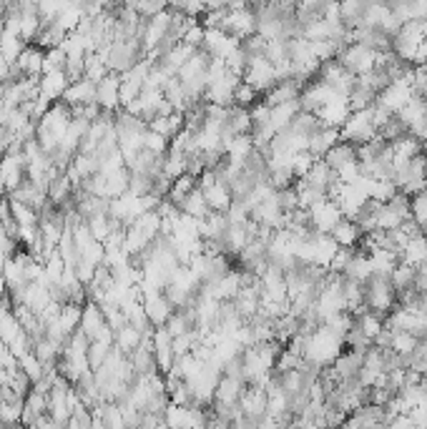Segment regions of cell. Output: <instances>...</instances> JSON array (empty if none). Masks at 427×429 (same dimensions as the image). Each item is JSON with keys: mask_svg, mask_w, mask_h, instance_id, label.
<instances>
[{"mask_svg": "<svg viewBox=\"0 0 427 429\" xmlns=\"http://www.w3.org/2000/svg\"><path fill=\"white\" fill-rule=\"evenodd\" d=\"M241 81H244L246 86L254 88L259 96H267L271 88L279 83V75H276V68L267 61V58L259 56V58H249V61H246V68H244V75H241Z\"/></svg>", "mask_w": 427, "mask_h": 429, "instance_id": "7a4b0ae2", "label": "cell"}, {"mask_svg": "<svg viewBox=\"0 0 427 429\" xmlns=\"http://www.w3.org/2000/svg\"><path fill=\"white\" fill-rule=\"evenodd\" d=\"M412 98H414V88H412V75H410V78H400V81L389 83L382 93L377 96V103L389 113H400Z\"/></svg>", "mask_w": 427, "mask_h": 429, "instance_id": "5b68a950", "label": "cell"}, {"mask_svg": "<svg viewBox=\"0 0 427 429\" xmlns=\"http://www.w3.org/2000/svg\"><path fill=\"white\" fill-rule=\"evenodd\" d=\"M141 342H144V334H141L138 329H133L131 324H126L123 329L116 331V342H113V347L121 349L126 356H131L133 352L141 347Z\"/></svg>", "mask_w": 427, "mask_h": 429, "instance_id": "7402d4cb", "label": "cell"}, {"mask_svg": "<svg viewBox=\"0 0 427 429\" xmlns=\"http://www.w3.org/2000/svg\"><path fill=\"white\" fill-rule=\"evenodd\" d=\"M400 262L407 264V266H420V264L427 262V236H412L407 243H405V249L400 254Z\"/></svg>", "mask_w": 427, "mask_h": 429, "instance_id": "ac0fdd59", "label": "cell"}, {"mask_svg": "<svg viewBox=\"0 0 427 429\" xmlns=\"http://www.w3.org/2000/svg\"><path fill=\"white\" fill-rule=\"evenodd\" d=\"M377 136L382 138V141H387V143H395V141H400V138L410 136V131H407V126L402 123V121L397 119V116H392V119H389L387 123L380 126Z\"/></svg>", "mask_w": 427, "mask_h": 429, "instance_id": "4316f807", "label": "cell"}, {"mask_svg": "<svg viewBox=\"0 0 427 429\" xmlns=\"http://www.w3.org/2000/svg\"><path fill=\"white\" fill-rule=\"evenodd\" d=\"M364 309L382 319L397 309V294L389 284V276H372L364 284Z\"/></svg>", "mask_w": 427, "mask_h": 429, "instance_id": "6da1fadb", "label": "cell"}, {"mask_svg": "<svg viewBox=\"0 0 427 429\" xmlns=\"http://www.w3.org/2000/svg\"><path fill=\"white\" fill-rule=\"evenodd\" d=\"M339 141H342V136H339V128H324V126H322L320 131L309 136L307 153L314 156L317 161H322V158H324V156L329 153V151H332Z\"/></svg>", "mask_w": 427, "mask_h": 429, "instance_id": "5bb4252c", "label": "cell"}, {"mask_svg": "<svg viewBox=\"0 0 427 429\" xmlns=\"http://www.w3.org/2000/svg\"><path fill=\"white\" fill-rule=\"evenodd\" d=\"M144 294V311L146 317H149V322L153 324V326H166V322L171 319V314H174V306H171V301L166 299V294L163 292H141Z\"/></svg>", "mask_w": 427, "mask_h": 429, "instance_id": "8fae6325", "label": "cell"}, {"mask_svg": "<svg viewBox=\"0 0 427 429\" xmlns=\"http://www.w3.org/2000/svg\"><path fill=\"white\" fill-rule=\"evenodd\" d=\"M299 429H322L320 424H299Z\"/></svg>", "mask_w": 427, "mask_h": 429, "instance_id": "4dcf8cb0", "label": "cell"}, {"mask_svg": "<svg viewBox=\"0 0 427 429\" xmlns=\"http://www.w3.org/2000/svg\"><path fill=\"white\" fill-rule=\"evenodd\" d=\"M149 131H153L156 136L166 138V141H174L179 133L183 131V116L181 113H171V116H158V119L149 121Z\"/></svg>", "mask_w": 427, "mask_h": 429, "instance_id": "2e32d148", "label": "cell"}, {"mask_svg": "<svg viewBox=\"0 0 427 429\" xmlns=\"http://www.w3.org/2000/svg\"><path fill=\"white\" fill-rule=\"evenodd\" d=\"M259 100H262V96L254 91L251 86H246L244 81L239 83V88L234 91V106L237 108H244V111H251V108L257 106Z\"/></svg>", "mask_w": 427, "mask_h": 429, "instance_id": "83f0119b", "label": "cell"}, {"mask_svg": "<svg viewBox=\"0 0 427 429\" xmlns=\"http://www.w3.org/2000/svg\"><path fill=\"white\" fill-rule=\"evenodd\" d=\"M83 70H86L88 81H93L96 86H98V83L103 81L108 73H111V70H108V66H106V61H103L98 53H88L86 61H83Z\"/></svg>", "mask_w": 427, "mask_h": 429, "instance_id": "484cf974", "label": "cell"}, {"mask_svg": "<svg viewBox=\"0 0 427 429\" xmlns=\"http://www.w3.org/2000/svg\"><path fill=\"white\" fill-rule=\"evenodd\" d=\"M314 116L320 119V123L324 126V128H342V126L347 123V119L352 116L350 100H347L345 96H334V98L327 100L324 106L314 113Z\"/></svg>", "mask_w": 427, "mask_h": 429, "instance_id": "30bf717a", "label": "cell"}, {"mask_svg": "<svg viewBox=\"0 0 427 429\" xmlns=\"http://www.w3.org/2000/svg\"><path fill=\"white\" fill-rule=\"evenodd\" d=\"M322 161L327 163V166L332 168V171H337V168H342L345 163L350 161H357V146H352V143H345V141H339L337 146H334L329 153L322 158Z\"/></svg>", "mask_w": 427, "mask_h": 429, "instance_id": "44dd1931", "label": "cell"}, {"mask_svg": "<svg viewBox=\"0 0 427 429\" xmlns=\"http://www.w3.org/2000/svg\"><path fill=\"white\" fill-rule=\"evenodd\" d=\"M339 136H342L345 143H352V146L370 143L377 136V126H375V119H372V106L367 111L352 113L350 119H347V123L339 128Z\"/></svg>", "mask_w": 427, "mask_h": 429, "instance_id": "3957f363", "label": "cell"}, {"mask_svg": "<svg viewBox=\"0 0 427 429\" xmlns=\"http://www.w3.org/2000/svg\"><path fill=\"white\" fill-rule=\"evenodd\" d=\"M61 103H66V106H68L70 111H73V108L91 106V103H96V83H93V81H88V78L70 83Z\"/></svg>", "mask_w": 427, "mask_h": 429, "instance_id": "4fadbf2b", "label": "cell"}, {"mask_svg": "<svg viewBox=\"0 0 427 429\" xmlns=\"http://www.w3.org/2000/svg\"><path fill=\"white\" fill-rule=\"evenodd\" d=\"M292 128L294 131H299L301 136H312V133H317L322 128V123H320V119L314 116V113H304V111H299L297 113V119H294V123H292Z\"/></svg>", "mask_w": 427, "mask_h": 429, "instance_id": "f1b7e54d", "label": "cell"}, {"mask_svg": "<svg viewBox=\"0 0 427 429\" xmlns=\"http://www.w3.org/2000/svg\"><path fill=\"white\" fill-rule=\"evenodd\" d=\"M329 236L334 239L339 249H359V243H362L364 234L362 229L357 226V221H352V218H342L337 226L332 229Z\"/></svg>", "mask_w": 427, "mask_h": 429, "instance_id": "9a60e30c", "label": "cell"}, {"mask_svg": "<svg viewBox=\"0 0 427 429\" xmlns=\"http://www.w3.org/2000/svg\"><path fill=\"white\" fill-rule=\"evenodd\" d=\"M68 86H70V81H68V75H66V70L43 73L40 75V83H38V98L43 100V103H48V106H53V103L63 100Z\"/></svg>", "mask_w": 427, "mask_h": 429, "instance_id": "52a82bcc", "label": "cell"}, {"mask_svg": "<svg viewBox=\"0 0 427 429\" xmlns=\"http://www.w3.org/2000/svg\"><path fill=\"white\" fill-rule=\"evenodd\" d=\"M309 243H312V264L314 266L329 269L334 254L339 251L334 239L329 236V234H317V231H312V234H309Z\"/></svg>", "mask_w": 427, "mask_h": 429, "instance_id": "7c38bea8", "label": "cell"}, {"mask_svg": "<svg viewBox=\"0 0 427 429\" xmlns=\"http://www.w3.org/2000/svg\"><path fill=\"white\" fill-rule=\"evenodd\" d=\"M96 103L103 113H119L121 111V75L108 73L103 81L96 86Z\"/></svg>", "mask_w": 427, "mask_h": 429, "instance_id": "ba28073f", "label": "cell"}, {"mask_svg": "<svg viewBox=\"0 0 427 429\" xmlns=\"http://www.w3.org/2000/svg\"><path fill=\"white\" fill-rule=\"evenodd\" d=\"M307 213H309V226H312V231H317V234H332L334 226L345 218L342 211H339L337 201H332V199L320 201V204L312 206Z\"/></svg>", "mask_w": 427, "mask_h": 429, "instance_id": "8992f818", "label": "cell"}, {"mask_svg": "<svg viewBox=\"0 0 427 429\" xmlns=\"http://www.w3.org/2000/svg\"><path fill=\"white\" fill-rule=\"evenodd\" d=\"M417 344H420V339L414 334H410V331H392V344H389V349H392L395 354H400L402 359H407L414 349H417Z\"/></svg>", "mask_w": 427, "mask_h": 429, "instance_id": "d4e9b609", "label": "cell"}, {"mask_svg": "<svg viewBox=\"0 0 427 429\" xmlns=\"http://www.w3.org/2000/svg\"><path fill=\"white\" fill-rule=\"evenodd\" d=\"M179 211L186 213V216H191L194 221H204V218L211 213V209H209L207 199H204V191H201L199 186L194 188V191L188 193L186 199L181 201V206H179Z\"/></svg>", "mask_w": 427, "mask_h": 429, "instance_id": "e0dca14e", "label": "cell"}, {"mask_svg": "<svg viewBox=\"0 0 427 429\" xmlns=\"http://www.w3.org/2000/svg\"><path fill=\"white\" fill-rule=\"evenodd\" d=\"M239 412H241V417L262 422V419L267 417V389H264V386L246 384L244 394L239 399Z\"/></svg>", "mask_w": 427, "mask_h": 429, "instance_id": "9c48e42d", "label": "cell"}, {"mask_svg": "<svg viewBox=\"0 0 427 429\" xmlns=\"http://www.w3.org/2000/svg\"><path fill=\"white\" fill-rule=\"evenodd\" d=\"M337 61L342 63V68L352 75H364V73H372L377 68V50H370L364 48L359 43H350L342 53L337 56Z\"/></svg>", "mask_w": 427, "mask_h": 429, "instance_id": "277c9868", "label": "cell"}, {"mask_svg": "<svg viewBox=\"0 0 427 429\" xmlns=\"http://www.w3.org/2000/svg\"><path fill=\"white\" fill-rule=\"evenodd\" d=\"M410 213H412V221L417 224L422 236H427V188L410 199Z\"/></svg>", "mask_w": 427, "mask_h": 429, "instance_id": "cb8c5ba5", "label": "cell"}, {"mask_svg": "<svg viewBox=\"0 0 427 429\" xmlns=\"http://www.w3.org/2000/svg\"><path fill=\"white\" fill-rule=\"evenodd\" d=\"M63 68H66V53L61 48L48 50L43 58V73H53V70H63Z\"/></svg>", "mask_w": 427, "mask_h": 429, "instance_id": "f546056e", "label": "cell"}, {"mask_svg": "<svg viewBox=\"0 0 427 429\" xmlns=\"http://www.w3.org/2000/svg\"><path fill=\"white\" fill-rule=\"evenodd\" d=\"M414 281H417V269L414 266H407V264H397V269L389 274V284H392V289H395L397 296H402V294H407L414 289Z\"/></svg>", "mask_w": 427, "mask_h": 429, "instance_id": "d6986e66", "label": "cell"}, {"mask_svg": "<svg viewBox=\"0 0 427 429\" xmlns=\"http://www.w3.org/2000/svg\"><path fill=\"white\" fill-rule=\"evenodd\" d=\"M339 429H354V427H352L350 422H345V424H342V427H339Z\"/></svg>", "mask_w": 427, "mask_h": 429, "instance_id": "d6a6232c", "label": "cell"}, {"mask_svg": "<svg viewBox=\"0 0 427 429\" xmlns=\"http://www.w3.org/2000/svg\"><path fill=\"white\" fill-rule=\"evenodd\" d=\"M287 429H299V422H297V419H292V422L287 424Z\"/></svg>", "mask_w": 427, "mask_h": 429, "instance_id": "1f68e13d", "label": "cell"}, {"mask_svg": "<svg viewBox=\"0 0 427 429\" xmlns=\"http://www.w3.org/2000/svg\"><path fill=\"white\" fill-rule=\"evenodd\" d=\"M354 326H357V329L362 331V334L367 336L370 342H375L377 336L382 334V329H384V319L364 309L362 314H357V317H354Z\"/></svg>", "mask_w": 427, "mask_h": 429, "instance_id": "603a6c76", "label": "cell"}, {"mask_svg": "<svg viewBox=\"0 0 427 429\" xmlns=\"http://www.w3.org/2000/svg\"><path fill=\"white\" fill-rule=\"evenodd\" d=\"M364 10H367V3H359V0H354V3H342V6H339V20H342V25H345L350 33L357 31L364 23Z\"/></svg>", "mask_w": 427, "mask_h": 429, "instance_id": "ffe728a7", "label": "cell"}]
</instances>
